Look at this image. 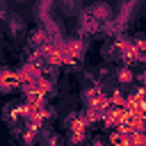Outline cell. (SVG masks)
<instances>
[{
    "mask_svg": "<svg viewBox=\"0 0 146 146\" xmlns=\"http://www.w3.org/2000/svg\"><path fill=\"white\" fill-rule=\"evenodd\" d=\"M98 32H100V23L84 9L78 18V34L80 36H91V34H98Z\"/></svg>",
    "mask_w": 146,
    "mask_h": 146,
    "instance_id": "1",
    "label": "cell"
},
{
    "mask_svg": "<svg viewBox=\"0 0 146 146\" xmlns=\"http://www.w3.org/2000/svg\"><path fill=\"white\" fill-rule=\"evenodd\" d=\"M21 89L18 73L11 68H0V94H14Z\"/></svg>",
    "mask_w": 146,
    "mask_h": 146,
    "instance_id": "2",
    "label": "cell"
},
{
    "mask_svg": "<svg viewBox=\"0 0 146 146\" xmlns=\"http://www.w3.org/2000/svg\"><path fill=\"white\" fill-rule=\"evenodd\" d=\"M27 43H30V48H32V50H39V48L50 46V43H52V39L46 34V30H43V27H36V30H32V32H30Z\"/></svg>",
    "mask_w": 146,
    "mask_h": 146,
    "instance_id": "3",
    "label": "cell"
},
{
    "mask_svg": "<svg viewBox=\"0 0 146 146\" xmlns=\"http://www.w3.org/2000/svg\"><path fill=\"white\" fill-rule=\"evenodd\" d=\"M103 57L105 59H112V62H116V59H123V48H121V41H119V36L116 39H110L105 46H103Z\"/></svg>",
    "mask_w": 146,
    "mask_h": 146,
    "instance_id": "4",
    "label": "cell"
},
{
    "mask_svg": "<svg viewBox=\"0 0 146 146\" xmlns=\"http://www.w3.org/2000/svg\"><path fill=\"white\" fill-rule=\"evenodd\" d=\"M87 11H89V14H91L100 25H103L105 21H110V18H112V7H110L107 2H94Z\"/></svg>",
    "mask_w": 146,
    "mask_h": 146,
    "instance_id": "5",
    "label": "cell"
},
{
    "mask_svg": "<svg viewBox=\"0 0 146 146\" xmlns=\"http://www.w3.org/2000/svg\"><path fill=\"white\" fill-rule=\"evenodd\" d=\"M5 21H7V30H9V34H11V36H18V34H23V32H25V21H23L21 16L11 14V16H7Z\"/></svg>",
    "mask_w": 146,
    "mask_h": 146,
    "instance_id": "6",
    "label": "cell"
},
{
    "mask_svg": "<svg viewBox=\"0 0 146 146\" xmlns=\"http://www.w3.org/2000/svg\"><path fill=\"white\" fill-rule=\"evenodd\" d=\"M87 144V130H68L66 146H84Z\"/></svg>",
    "mask_w": 146,
    "mask_h": 146,
    "instance_id": "7",
    "label": "cell"
},
{
    "mask_svg": "<svg viewBox=\"0 0 146 146\" xmlns=\"http://www.w3.org/2000/svg\"><path fill=\"white\" fill-rule=\"evenodd\" d=\"M114 80H116L119 84H128V82L135 80V73L130 71V66H121V68L114 73Z\"/></svg>",
    "mask_w": 146,
    "mask_h": 146,
    "instance_id": "8",
    "label": "cell"
},
{
    "mask_svg": "<svg viewBox=\"0 0 146 146\" xmlns=\"http://www.w3.org/2000/svg\"><path fill=\"white\" fill-rule=\"evenodd\" d=\"M18 2H23V0H18Z\"/></svg>",
    "mask_w": 146,
    "mask_h": 146,
    "instance_id": "9",
    "label": "cell"
}]
</instances>
